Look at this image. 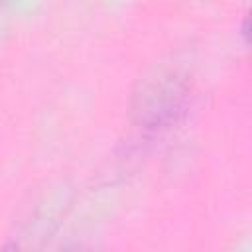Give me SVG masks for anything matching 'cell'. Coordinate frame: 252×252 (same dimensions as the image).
Instances as JSON below:
<instances>
[{
    "mask_svg": "<svg viewBox=\"0 0 252 252\" xmlns=\"http://www.w3.org/2000/svg\"><path fill=\"white\" fill-rule=\"evenodd\" d=\"M138 112L140 116L152 120V122H159L163 118H171L175 114V108H177V100H179V94H177V89L175 85H156L152 87L146 94H138Z\"/></svg>",
    "mask_w": 252,
    "mask_h": 252,
    "instance_id": "obj_1",
    "label": "cell"
}]
</instances>
